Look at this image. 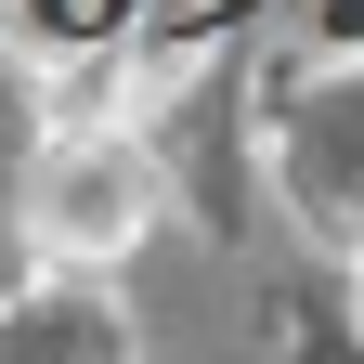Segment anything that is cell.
Here are the masks:
<instances>
[{
	"label": "cell",
	"mask_w": 364,
	"mask_h": 364,
	"mask_svg": "<svg viewBox=\"0 0 364 364\" xmlns=\"http://www.w3.org/2000/svg\"><path fill=\"white\" fill-rule=\"evenodd\" d=\"M0 364H130V312H117L105 287L0 299Z\"/></svg>",
	"instance_id": "cell-3"
},
{
	"label": "cell",
	"mask_w": 364,
	"mask_h": 364,
	"mask_svg": "<svg viewBox=\"0 0 364 364\" xmlns=\"http://www.w3.org/2000/svg\"><path fill=\"white\" fill-rule=\"evenodd\" d=\"M39 26H53V39H117L130 0H39Z\"/></svg>",
	"instance_id": "cell-5"
},
{
	"label": "cell",
	"mask_w": 364,
	"mask_h": 364,
	"mask_svg": "<svg viewBox=\"0 0 364 364\" xmlns=\"http://www.w3.org/2000/svg\"><path fill=\"white\" fill-rule=\"evenodd\" d=\"M169 208V156L130 105H65V130L39 144L26 196H14V235L53 260V287H105V273L156 235Z\"/></svg>",
	"instance_id": "cell-1"
},
{
	"label": "cell",
	"mask_w": 364,
	"mask_h": 364,
	"mask_svg": "<svg viewBox=\"0 0 364 364\" xmlns=\"http://www.w3.org/2000/svg\"><path fill=\"white\" fill-rule=\"evenodd\" d=\"M53 105H39V78H26V53H0V208L26 196V169H39V144H53Z\"/></svg>",
	"instance_id": "cell-4"
},
{
	"label": "cell",
	"mask_w": 364,
	"mask_h": 364,
	"mask_svg": "<svg viewBox=\"0 0 364 364\" xmlns=\"http://www.w3.org/2000/svg\"><path fill=\"white\" fill-rule=\"evenodd\" d=\"M351 351H364V260H351Z\"/></svg>",
	"instance_id": "cell-6"
},
{
	"label": "cell",
	"mask_w": 364,
	"mask_h": 364,
	"mask_svg": "<svg viewBox=\"0 0 364 364\" xmlns=\"http://www.w3.org/2000/svg\"><path fill=\"white\" fill-rule=\"evenodd\" d=\"M260 156H273V208L299 247H326L338 273L364 260V53L299 65L260 105Z\"/></svg>",
	"instance_id": "cell-2"
}]
</instances>
